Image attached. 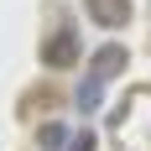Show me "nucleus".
Returning a JSON list of instances; mask_svg holds the SVG:
<instances>
[{"label": "nucleus", "instance_id": "nucleus-5", "mask_svg": "<svg viewBox=\"0 0 151 151\" xmlns=\"http://www.w3.org/2000/svg\"><path fill=\"white\" fill-rule=\"evenodd\" d=\"M68 141H73V130L63 120H42L37 125V151H68Z\"/></svg>", "mask_w": 151, "mask_h": 151}, {"label": "nucleus", "instance_id": "nucleus-6", "mask_svg": "<svg viewBox=\"0 0 151 151\" xmlns=\"http://www.w3.org/2000/svg\"><path fill=\"white\" fill-rule=\"evenodd\" d=\"M94 146H99V141H94L89 130H83V136H73V141H68V151H94Z\"/></svg>", "mask_w": 151, "mask_h": 151}, {"label": "nucleus", "instance_id": "nucleus-1", "mask_svg": "<svg viewBox=\"0 0 151 151\" xmlns=\"http://www.w3.org/2000/svg\"><path fill=\"white\" fill-rule=\"evenodd\" d=\"M78 52H83V47H78V31H73V26H58V31L42 42V63H47V68H73Z\"/></svg>", "mask_w": 151, "mask_h": 151}, {"label": "nucleus", "instance_id": "nucleus-4", "mask_svg": "<svg viewBox=\"0 0 151 151\" xmlns=\"http://www.w3.org/2000/svg\"><path fill=\"white\" fill-rule=\"evenodd\" d=\"M99 104H104V83L89 73L83 83H78V94H73V109L83 115V120H89V115H99Z\"/></svg>", "mask_w": 151, "mask_h": 151}, {"label": "nucleus", "instance_id": "nucleus-3", "mask_svg": "<svg viewBox=\"0 0 151 151\" xmlns=\"http://www.w3.org/2000/svg\"><path fill=\"white\" fill-rule=\"evenodd\" d=\"M83 11H89L94 26L115 31V26H125V21H130V0H83Z\"/></svg>", "mask_w": 151, "mask_h": 151}, {"label": "nucleus", "instance_id": "nucleus-2", "mask_svg": "<svg viewBox=\"0 0 151 151\" xmlns=\"http://www.w3.org/2000/svg\"><path fill=\"white\" fill-rule=\"evenodd\" d=\"M125 63H130V52H125L120 42H104V47H94L89 73L99 78V83H109V78H120V73H125Z\"/></svg>", "mask_w": 151, "mask_h": 151}]
</instances>
